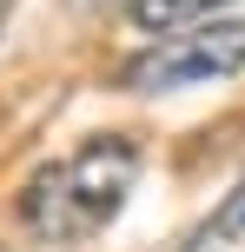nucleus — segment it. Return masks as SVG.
Instances as JSON below:
<instances>
[{
  "label": "nucleus",
  "mask_w": 245,
  "mask_h": 252,
  "mask_svg": "<svg viewBox=\"0 0 245 252\" xmlns=\"http://www.w3.org/2000/svg\"><path fill=\"white\" fill-rule=\"evenodd\" d=\"M133 179H139V146L119 133H93L20 186V226L40 246H93L126 213Z\"/></svg>",
  "instance_id": "obj_1"
},
{
  "label": "nucleus",
  "mask_w": 245,
  "mask_h": 252,
  "mask_svg": "<svg viewBox=\"0 0 245 252\" xmlns=\"http://www.w3.org/2000/svg\"><path fill=\"white\" fill-rule=\"evenodd\" d=\"M225 73H245V20H206L186 33H159L153 47H139L119 66L126 93H186L212 87Z\"/></svg>",
  "instance_id": "obj_2"
},
{
  "label": "nucleus",
  "mask_w": 245,
  "mask_h": 252,
  "mask_svg": "<svg viewBox=\"0 0 245 252\" xmlns=\"http://www.w3.org/2000/svg\"><path fill=\"white\" fill-rule=\"evenodd\" d=\"M179 252H245V173L232 179V192H225V199L186 232Z\"/></svg>",
  "instance_id": "obj_3"
},
{
  "label": "nucleus",
  "mask_w": 245,
  "mask_h": 252,
  "mask_svg": "<svg viewBox=\"0 0 245 252\" xmlns=\"http://www.w3.org/2000/svg\"><path fill=\"white\" fill-rule=\"evenodd\" d=\"M219 7H232V0H126V20L139 27V33H186V27H206Z\"/></svg>",
  "instance_id": "obj_4"
}]
</instances>
